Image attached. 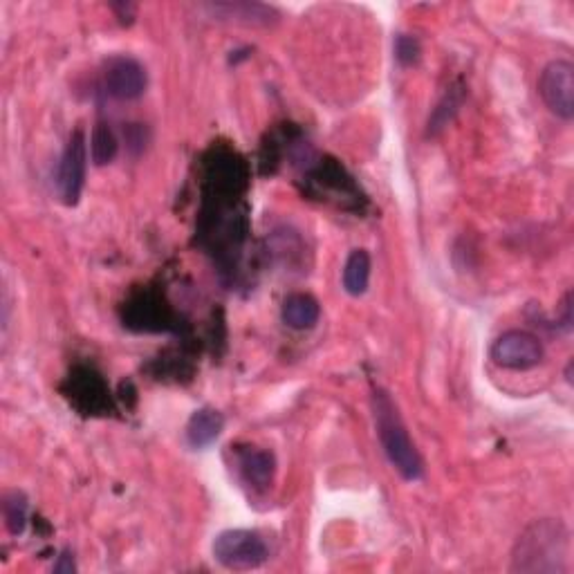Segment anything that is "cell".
<instances>
[{"mask_svg": "<svg viewBox=\"0 0 574 574\" xmlns=\"http://www.w3.org/2000/svg\"><path fill=\"white\" fill-rule=\"evenodd\" d=\"M88 169V146L83 131H74L61 155L59 164V196L63 205L74 207L83 193Z\"/></svg>", "mask_w": 574, "mask_h": 574, "instance_id": "obj_6", "label": "cell"}, {"mask_svg": "<svg viewBox=\"0 0 574 574\" xmlns=\"http://www.w3.org/2000/svg\"><path fill=\"white\" fill-rule=\"evenodd\" d=\"M104 83L110 97L133 101L140 99L146 86H148V74L140 61L133 57H115L106 63Z\"/></svg>", "mask_w": 574, "mask_h": 574, "instance_id": "obj_7", "label": "cell"}, {"mask_svg": "<svg viewBox=\"0 0 574 574\" xmlns=\"http://www.w3.org/2000/svg\"><path fill=\"white\" fill-rule=\"evenodd\" d=\"M218 21H231L240 25H270L274 23L276 12L272 7L261 3H216L205 7Z\"/></svg>", "mask_w": 574, "mask_h": 574, "instance_id": "obj_8", "label": "cell"}, {"mask_svg": "<svg viewBox=\"0 0 574 574\" xmlns=\"http://www.w3.org/2000/svg\"><path fill=\"white\" fill-rule=\"evenodd\" d=\"M222 429H225V418L222 413L211 409V406H202L191 415L187 422V442L191 449H207L214 444Z\"/></svg>", "mask_w": 574, "mask_h": 574, "instance_id": "obj_9", "label": "cell"}, {"mask_svg": "<svg viewBox=\"0 0 574 574\" xmlns=\"http://www.w3.org/2000/svg\"><path fill=\"white\" fill-rule=\"evenodd\" d=\"M117 137L108 124H97L90 137V157L97 166H106L117 157Z\"/></svg>", "mask_w": 574, "mask_h": 574, "instance_id": "obj_13", "label": "cell"}, {"mask_svg": "<svg viewBox=\"0 0 574 574\" xmlns=\"http://www.w3.org/2000/svg\"><path fill=\"white\" fill-rule=\"evenodd\" d=\"M240 471L254 489H267L276 474V458L272 451L249 449L240 456Z\"/></svg>", "mask_w": 574, "mask_h": 574, "instance_id": "obj_11", "label": "cell"}, {"mask_svg": "<svg viewBox=\"0 0 574 574\" xmlns=\"http://www.w3.org/2000/svg\"><path fill=\"white\" fill-rule=\"evenodd\" d=\"M373 415H375V429L382 442V449L386 453L388 462L393 469L409 483L420 480L424 474V465L418 449L411 440L409 431L404 427V420L393 397L386 391H375L373 395Z\"/></svg>", "mask_w": 574, "mask_h": 574, "instance_id": "obj_2", "label": "cell"}, {"mask_svg": "<svg viewBox=\"0 0 574 574\" xmlns=\"http://www.w3.org/2000/svg\"><path fill=\"white\" fill-rule=\"evenodd\" d=\"M321 305L312 294L296 292L283 301L281 319L292 330H312L319 323Z\"/></svg>", "mask_w": 574, "mask_h": 574, "instance_id": "obj_10", "label": "cell"}, {"mask_svg": "<svg viewBox=\"0 0 574 574\" xmlns=\"http://www.w3.org/2000/svg\"><path fill=\"white\" fill-rule=\"evenodd\" d=\"M370 270H373V263H370V254L366 249L350 252L344 265V290L350 296L366 294L370 283Z\"/></svg>", "mask_w": 574, "mask_h": 574, "instance_id": "obj_12", "label": "cell"}, {"mask_svg": "<svg viewBox=\"0 0 574 574\" xmlns=\"http://www.w3.org/2000/svg\"><path fill=\"white\" fill-rule=\"evenodd\" d=\"M539 95L552 115L570 122L574 117V66L570 61L557 59L543 68Z\"/></svg>", "mask_w": 574, "mask_h": 574, "instance_id": "obj_4", "label": "cell"}, {"mask_svg": "<svg viewBox=\"0 0 574 574\" xmlns=\"http://www.w3.org/2000/svg\"><path fill=\"white\" fill-rule=\"evenodd\" d=\"M489 355H492L494 364L501 368L530 370L541 364L545 350H543L541 339L532 335V332L507 330L494 341Z\"/></svg>", "mask_w": 574, "mask_h": 574, "instance_id": "obj_5", "label": "cell"}, {"mask_svg": "<svg viewBox=\"0 0 574 574\" xmlns=\"http://www.w3.org/2000/svg\"><path fill=\"white\" fill-rule=\"evenodd\" d=\"M422 54L420 48V41L415 39L411 34H400L395 39V57L397 61L402 63V66H413V63H418Z\"/></svg>", "mask_w": 574, "mask_h": 574, "instance_id": "obj_15", "label": "cell"}, {"mask_svg": "<svg viewBox=\"0 0 574 574\" xmlns=\"http://www.w3.org/2000/svg\"><path fill=\"white\" fill-rule=\"evenodd\" d=\"M3 516L9 534H23L27 525V498L21 492H9L3 498Z\"/></svg>", "mask_w": 574, "mask_h": 574, "instance_id": "obj_14", "label": "cell"}, {"mask_svg": "<svg viewBox=\"0 0 574 574\" xmlns=\"http://www.w3.org/2000/svg\"><path fill=\"white\" fill-rule=\"evenodd\" d=\"M214 559L227 570H256L270 559V548L254 530H225L214 541Z\"/></svg>", "mask_w": 574, "mask_h": 574, "instance_id": "obj_3", "label": "cell"}, {"mask_svg": "<svg viewBox=\"0 0 574 574\" xmlns=\"http://www.w3.org/2000/svg\"><path fill=\"white\" fill-rule=\"evenodd\" d=\"M74 570H77V566H74L72 552H70V550H63L59 561L54 563V572H57V574H72Z\"/></svg>", "mask_w": 574, "mask_h": 574, "instance_id": "obj_16", "label": "cell"}, {"mask_svg": "<svg viewBox=\"0 0 574 574\" xmlns=\"http://www.w3.org/2000/svg\"><path fill=\"white\" fill-rule=\"evenodd\" d=\"M113 9L115 12H122L119 14V18H124V16L131 18L135 14V5H113Z\"/></svg>", "mask_w": 574, "mask_h": 574, "instance_id": "obj_17", "label": "cell"}, {"mask_svg": "<svg viewBox=\"0 0 574 574\" xmlns=\"http://www.w3.org/2000/svg\"><path fill=\"white\" fill-rule=\"evenodd\" d=\"M570 559V532L554 518L532 523L518 536L512 552L514 572H566Z\"/></svg>", "mask_w": 574, "mask_h": 574, "instance_id": "obj_1", "label": "cell"}]
</instances>
